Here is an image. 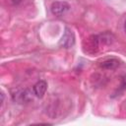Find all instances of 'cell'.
<instances>
[{
    "label": "cell",
    "instance_id": "obj_1",
    "mask_svg": "<svg viewBox=\"0 0 126 126\" xmlns=\"http://www.w3.org/2000/svg\"><path fill=\"white\" fill-rule=\"evenodd\" d=\"M70 10V5L65 1H55L50 6L51 13L56 17H61Z\"/></svg>",
    "mask_w": 126,
    "mask_h": 126
},
{
    "label": "cell",
    "instance_id": "obj_2",
    "mask_svg": "<svg viewBox=\"0 0 126 126\" xmlns=\"http://www.w3.org/2000/svg\"><path fill=\"white\" fill-rule=\"evenodd\" d=\"M32 95H34L33 91L32 92L29 89L26 90H20L17 91L15 94H12L13 99L19 103H25V102H29L32 99Z\"/></svg>",
    "mask_w": 126,
    "mask_h": 126
},
{
    "label": "cell",
    "instance_id": "obj_3",
    "mask_svg": "<svg viewBox=\"0 0 126 126\" xmlns=\"http://www.w3.org/2000/svg\"><path fill=\"white\" fill-rule=\"evenodd\" d=\"M59 43L61 46L65 47V48H70L75 44V36H74L73 32L70 29H68V28L65 29V32H64Z\"/></svg>",
    "mask_w": 126,
    "mask_h": 126
},
{
    "label": "cell",
    "instance_id": "obj_4",
    "mask_svg": "<svg viewBox=\"0 0 126 126\" xmlns=\"http://www.w3.org/2000/svg\"><path fill=\"white\" fill-rule=\"evenodd\" d=\"M46 90H47V83L43 80L36 82L32 87V91H33L34 95L36 97H39V98H41L45 94Z\"/></svg>",
    "mask_w": 126,
    "mask_h": 126
},
{
    "label": "cell",
    "instance_id": "obj_5",
    "mask_svg": "<svg viewBox=\"0 0 126 126\" xmlns=\"http://www.w3.org/2000/svg\"><path fill=\"white\" fill-rule=\"evenodd\" d=\"M97 36V39H98V42L99 44H105V45H109L113 42V39H114V36L112 33L110 32H103L101 34H98L96 35Z\"/></svg>",
    "mask_w": 126,
    "mask_h": 126
},
{
    "label": "cell",
    "instance_id": "obj_6",
    "mask_svg": "<svg viewBox=\"0 0 126 126\" xmlns=\"http://www.w3.org/2000/svg\"><path fill=\"white\" fill-rule=\"evenodd\" d=\"M118 65H119V61L116 60V59H113V58H111V59H107V60L103 61V62L100 64V66H101L102 68L107 69V70L115 69V68L118 67Z\"/></svg>",
    "mask_w": 126,
    "mask_h": 126
},
{
    "label": "cell",
    "instance_id": "obj_7",
    "mask_svg": "<svg viewBox=\"0 0 126 126\" xmlns=\"http://www.w3.org/2000/svg\"><path fill=\"white\" fill-rule=\"evenodd\" d=\"M125 89H126V75H124V76L122 77L121 85H120V88L117 90V93H121V92H123Z\"/></svg>",
    "mask_w": 126,
    "mask_h": 126
},
{
    "label": "cell",
    "instance_id": "obj_8",
    "mask_svg": "<svg viewBox=\"0 0 126 126\" xmlns=\"http://www.w3.org/2000/svg\"><path fill=\"white\" fill-rule=\"evenodd\" d=\"M11 2H12L14 5H18V4H20V3L22 2V0H11Z\"/></svg>",
    "mask_w": 126,
    "mask_h": 126
},
{
    "label": "cell",
    "instance_id": "obj_9",
    "mask_svg": "<svg viewBox=\"0 0 126 126\" xmlns=\"http://www.w3.org/2000/svg\"><path fill=\"white\" fill-rule=\"evenodd\" d=\"M124 31H125V32H126V21H125V23H124Z\"/></svg>",
    "mask_w": 126,
    "mask_h": 126
}]
</instances>
